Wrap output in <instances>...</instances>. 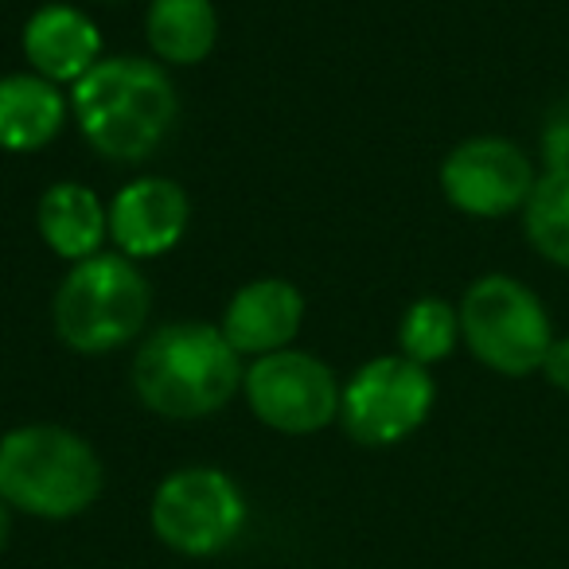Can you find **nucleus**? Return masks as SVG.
Here are the masks:
<instances>
[{
  "label": "nucleus",
  "mask_w": 569,
  "mask_h": 569,
  "mask_svg": "<svg viewBox=\"0 0 569 569\" xmlns=\"http://www.w3.org/2000/svg\"><path fill=\"white\" fill-rule=\"evenodd\" d=\"M71 110L98 157L141 164L172 133L180 98L160 63L141 56H113L74 82Z\"/></svg>",
  "instance_id": "f257e3e1"
},
{
  "label": "nucleus",
  "mask_w": 569,
  "mask_h": 569,
  "mask_svg": "<svg viewBox=\"0 0 569 569\" xmlns=\"http://www.w3.org/2000/svg\"><path fill=\"white\" fill-rule=\"evenodd\" d=\"M242 356L222 328L203 320L164 325L133 356V390L144 410L168 421H196L222 410L242 390Z\"/></svg>",
  "instance_id": "f03ea898"
},
{
  "label": "nucleus",
  "mask_w": 569,
  "mask_h": 569,
  "mask_svg": "<svg viewBox=\"0 0 569 569\" xmlns=\"http://www.w3.org/2000/svg\"><path fill=\"white\" fill-rule=\"evenodd\" d=\"M102 491V460L63 426H20L0 437V499L36 519H74Z\"/></svg>",
  "instance_id": "7ed1b4c3"
},
{
  "label": "nucleus",
  "mask_w": 569,
  "mask_h": 569,
  "mask_svg": "<svg viewBox=\"0 0 569 569\" xmlns=\"http://www.w3.org/2000/svg\"><path fill=\"white\" fill-rule=\"evenodd\" d=\"M152 284L126 253H94L71 266L51 301L56 336L79 356H110L144 332Z\"/></svg>",
  "instance_id": "20e7f679"
},
{
  "label": "nucleus",
  "mask_w": 569,
  "mask_h": 569,
  "mask_svg": "<svg viewBox=\"0 0 569 569\" xmlns=\"http://www.w3.org/2000/svg\"><path fill=\"white\" fill-rule=\"evenodd\" d=\"M457 312L460 340L488 371L507 375V379H527L542 371L553 328L535 289L507 273H488L468 284Z\"/></svg>",
  "instance_id": "39448f33"
},
{
  "label": "nucleus",
  "mask_w": 569,
  "mask_h": 569,
  "mask_svg": "<svg viewBox=\"0 0 569 569\" xmlns=\"http://www.w3.org/2000/svg\"><path fill=\"white\" fill-rule=\"evenodd\" d=\"M437 402L429 367L406 356H379L348 379L340 398V421L351 441L387 449L426 426Z\"/></svg>",
  "instance_id": "423d86ee"
},
{
  "label": "nucleus",
  "mask_w": 569,
  "mask_h": 569,
  "mask_svg": "<svg viewBox=\"0 0 569 569\" xmlns=\"http://www.w3.org/2000/svg\"><path fill=\"white\" fill-rule=\"evenodd\" d=\"M152 530L183 558L219 553L242 535L246 499L219 468H180L164 476L152 496Z\"/></svg>",
  "instance_id": "0eeeda50"
},
{
  "label": "nucleus",
  "mask_w": 569,
  "mask_h": 569,
  "mask_svg": "<svg viewBox=\"0 0 569 569\" xmlns=\"http://www.w3.org/2000/svg\"><path fill=\"white\" fill-rule=\"evenodd\" d=\"M246 402L261 426L289 437H309L328 429L340 418L343 387L325 359L309 351H273V356L253 359L242 379Z\"/></svg>",
  "instance_id": "6e6552de"
},
{
  "label": "nucleus",
  "mask_w": 569,
  "mask_h": 569,
  "mask_svg": "<svg viewBox=\"0 0 569 569\" xmlns=\"http://www.w3.org/2000/svg\"><path fill=\"white\" fill-rule=\"evenodd\" d=\"M538 183L530 157L507 137H468L441 160V191L460 214L503 219L522 211Z\"/></svg>",
  "instance_id": "1a4fd4ad"
},
{
  "label": "nucleus",
  "mask_w": 569,
  "mask_h": 569,
  "mask_svg": "<svg viewBox=\"0 0 569 569\" xmlns=\"http://www.w3.org/2000/svg\"><path fill=\"white\" fill-rule=\"evenodd\" d=\"M106 214H110V238L118 253H126L129 261L160 258L180 246L191 219V199L168 176H141L113 196Z\"/></svg>",
  "instance_id": "9d476101"
},
{
  "label": "nucleus",
  "mask_w": 569,
  "mask_h": 569,
  "mask_svg": "<svg viewBox=\"0 0 569 569\" xmlns=\"http://www.w3.org/2000/svg\"><path fill=\"white\" fill-rule=\"evenodd\" d=\"M305 325V293L284 277H258L230 297L222 336L238 356H273L297 340Z\"/></svg>",
  "instance_id": "9b49d317"
},
{
  "label": "nucleus",
  "mask_w": 569,
  "mask_h": 569,
  "mask_svg": "<svg viewBox=\"0 0 569 569\" xmlns=\"http://www.w3.org/2000/svg\"><path fill=\"white\" fill-rule=\"evenodd\" d=\"M24 56L48 82H82L102 63V32L74 4H43L24 24Z\"/></svg>",
  "instance_id": "f8f14e48"
},
{
  "label": "nucleus",
  "mask_w": 569,
  "mask_h": 569,
  "mask_svg": "<svg viewBox=\"0 0 569 569\" xmlns=\"http://www.w3.org/2000/svg\"><path fill=\"white\" fill-rule=\"evenodd\" d=\"M36 227L40 238L56 258L63 261H87L102 253V242L110 238V214H106L102 199L90 188L74 180L51 183L36 203Z\"/></svg>",
  "instance_id": "ddd939ff"
},
{
  "label": "nucleus",
  "mask_w": 569,
  "mask_h": 569,
  "mask_svg": "<svg viewBox=\"0 0 569 569\" xmlns=\"http://www.w3.org/2000/svg\"><path fill=\"white\" fill-rule=\"evenodd\" d=\"M67 102L56 82L40 74H4L0 79V149L40 152L63 133Z\"/></svg>",
  "instance_id": "4468645a"
},
{
  "label": "nucleus",
  "mask_w": 569,
  "mask_h": 569,
  "mask_svg": "<svg viewBox=\"0 0 569 569\" xmlns=\"http://www.w3.org/2000/svg\"><path fill=\"white\" fill-rule=\"evenodd\" d=\"M144 36L160 63L199 67L219 43V12L211 0H152Z\"/></svg>",
  "instance_id": "2eb2a0df"
},
{
  "label": "nucleus",
  "mask_w": 569,
  "mask_h": 569,
  "mask_svg": "<svg viewBox=\"0 0 569 569\" xmlns=\"http://www.w3.org/2000/svg\"><path fill=\"white\" fill-rule=\"evenodd\" d=\"M522 230L538 258L569 269V164L546 168L522 207Z\"/></svg>",
  "instance_id": "dca6fc26"
},
{
  "label": "nucleus",
  "mask_w": 569,
  "mask_h": 569,
  "mask_svg": "<svg viewBox=\"0 0 569 569\" xmlns=\"http://www.w3.org/2000/svg\"><path fill=\"white\" fill-rule=\"evenodd\" d=\"M460 343V312L445 297H418L398 325V356L421 367L449 359Z\"/></svg>",
  "instance_id": "f3484780"
},
{
  "label": "nucleus",
  "mask_w": 569,
  "mask_h": 569,
  "mask_svg": "<svg viewBox=\"0 0 569 569\" xmlns=\"http://www.w3.org/2000/svg\"><path fill=\"white\" fill-rule=\"evenodd\" d=\"M542 375L553 390L569 395V336H553L550 351H546V359H542Z\"/></svg>",
  "instance_id": "a211bd4d"
},
{
  "label": "nucleus",
  "mask_w": 569,
  "mask_h": 569,
  "mask_svg": "<svg viewBox=\"0 0 569 569\" xmlns=\"http://www.w3.org/2000/svg\"><path fill=\"white\" fill-rule=\"evenodd\" d=\"M9 535H12V507L0 499V550L9 546Z\"/></svg>",
  "instance_id": "6ab92c4d"
}]
</instances>
